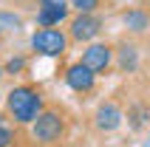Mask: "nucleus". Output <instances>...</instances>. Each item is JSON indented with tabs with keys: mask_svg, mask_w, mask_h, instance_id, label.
I'll return each instance as SVG.
<instances>
[{
	"mask_svg": "<svg viewBox=\"0 0 150 147\" xmlns=\"http://www.w3.org/2000/svg\"><path fill=\"white\" fill-rule=\"evenodd\" d=\"M45 107V96L37 85H14L6 93V113L17 124H31Z\"/></svg>",
	"mask_w": 150,
	"mask_h": 147,
	"instance_id": "f257e3e1",
	"label": "nucleus"
},
{
	"mask_svg": "<svg viewBox=\"0 0 150 147\" xmlns=\"http://www.w3.org/2000/svg\"><path fill=\"white\" fill-rule=\"evenodd\" d=\"M68 133V116L59 107H42L31 122V139L42 147H57Z\"/></svg>",
	"mask_w": 150,
	"mask_h": 147,
	"instance_id": "f03ea898",
	"label": "nucleus"
},
{
	"mask_svg": "<svg viewBox=\"0 0 150 147\" xmlns=\"http://www.w3.org/2000/svg\"><path fill=\"white\" fill-rule=\"evenodd\" d=\"M71 45L68 40V34L57 25H51V28H37L31 34V48L40 54V57H62Z\"/></svg>",
	"mask_w": 150,
	"mask_h": 147,
	"instance_id": "7ed1b4c3",
	"label": "nucleus"
},
{
	"mask_svg": "<svg viewBox=\"0 0 150 147\" xmlns=\"http://www.w3.org/2000/svg\"><path fill=\"white\" fill-rule=\"evenodd\" d=\"M102 31V17L96 11H76V17L68 23V40L71 42H91Z\"/></svg>",
	"mask_w": 150,
	"mask_h": 147,
	"instance_id": "20e7f679",
	"label": "nucleus"
},
{
	"mask_svg": "<svg viewBox=\"0 0 150 147\" xmlns=\"http://www.w3.org/2000/svg\"><path fill=\"white\" fill-rule=\"evenodd\" d=\"M82 65H88L96 76L99 74H108L113 65V45L110 42H88V48L82 51Z\"/></svg>",
	"mask_w": 150,
	"mask_h": 147,
	"instance_id": "39448f33",
	"label": "nucleus"
},
{
	"mask_svg": "<svg viewBox=\"0 0 150 147\" xmlns=\"http://www.w3.org/2000/svg\"><path fill=\"white\" fill-rule=\"evenodd\" d=\"M122 119H125V113H122V107L113 102V99H108V102H102L99 107H96V113H93V127L99 133H113L122 124Z\"/></svg>",
	"mask_w": 150,
	"mask_h": 147,
	"instance_id": "423d86ee",
	"label": "nucleus"
},
{
	"mask_svg": "<svg viewBox=\"0 0 150 147\" xmlns=\"http://www.w3.org/2000/svg\"><path fill=\"white\" fill-rule=\"evenodd\" d=\"M65 82H68V88L76 90V93H91L93 85H96V74L88 65H82V62H74L65 71Z\"/></svg>",
	"mask_w": 150,
	"mask_h": 147,
	"instance_id": "0eeeda50",
	"label": "nucleus"
},
{
	"mask_svg": "<svg viewBox=\"0 0 150 147\" xmlns=\"http://www.w3.org/2000/svg\"><path fill=\"white\" fill-rule=\"evenodd\" d=\"M68 8L71 6H40V11H37V25H40V28L59 25L62 20H68Z\"/></svg>",
	"mask_w": 150,
	"mask_h": 147,
	"instance_id": "6e6552de",
	"label": "nucleus"
},
{
	"mask_svg": "<svg viewBox=\"0 0 150 147\" xmlns=\"http://www.w3.org/2000/svg\"><path fill=\"white\" fill-rule=\"evenodd\" d=\"M113 54H119V68L122 71H133L136 62H139V54H136L133 42H119V51H113Z\"/></svg>",
	"mask_w": 150,
	"mask_h": 147,
	"instance_id": "1a4fd4ad",
	"label": "nucleus"
},
{
	"mask_svg": "<svg viewBox=\"0 0 150 147\" xmlns=\"http://www.w3.org/2000/svg\"><path fill=\"white\" fill-rule=\"evenodd\" d=\"M125 25H127L133 34H139V31H144V28L150 25V17L144 14L142 8H130V11L125 14Z\"/></svg>",
	"mask_w": 150,
	"mask_h": 147,
	"instance_id": "9d476101",
	"label": "nucleus"
},
{
	"mask_svg": "<svg viewBox=\"0 0 150 147\" xmlns=\"http://www.w3.org/2000/svg\"><path fill=\"white\" fill-rule=\"evenodd\" d=\"M23 25V20L14 14V11H0V34H6V31H17Z\"/></svg>",
	"mask_w": 150,
	"mask_h": 147,
	"instance_id": "9b49d317",
	"label": "nucleus"
},
{
	"mask_svg": "<svg viewBox=\"0 0 150 147\" xmlns=\"http://www.w3.org/2000/svg\"><path fill=\"white\" fill-rule=\"evenodd\" d=\"M68 6H74L76 11H96L99 0H68Z\"/></svg>",
	"mask_w": 150,
	"mask_h": 147,
	"instance_id": "f8f14e48",
	"label": "nucleus"
},
{
	"mask_svg": "<svg viewBox=\"0 0 150 147\" xmlns=\"http://www.w3.org/2000/svg\"><path fill=\"white\" fill-rule=\"evenodd\" d=\"M23 68H25V59H23V57H11V59L6 62V68H3V71H6V74H20Z\"/></svg>",
	"mask_w": 150,
	"mask_h": 147,
	"instance_id": "ddd939ff",
	"label": "nucleus"
},
{
	"mask_svg": "<svg viewBox=\"0 0 150 147\" xmlns=\"http://www.w3.org/2000/svg\"><path fill=\"white\" fill-rule=\"evenodd\" d=\"M11 141H14V130L0 124V147H11Z\"/></svg>",
	"mask_w": 150,
	"mask_h": 147,
	"instance_id": "4468645a",
	"label": "nucleus"
},
{
	"mask_svg": "<svg viewBox=\"0 0 150 147\" xmlns=\"http://www.w3.org/2000/svg\"><path fill=\"white\" fill-rule=\"evenodd\" d=\"M40 6H68V0H40Z\"/></svg>",
	"mask_w": 150,
	"mask_h": 147,
	"instance_id": "2eb2a0df",
	"label": "nucleus"
},
{
	"mask_svg": "<svg viewBox=\"0 0 150 147\" xmlns=\"http://www.w3.org/2000/svg\"><path fill=\"white\" fill-rule=\"evenodd\" d=\"M3 74H6V71H3V68H0V79H3Z\"/></svg>",
	"mask_w": 150,
	"mask_h": 147,
	"instance_id": "dca6fc26",
	"label": "nucleus"
}]
</instances>
